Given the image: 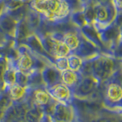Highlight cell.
Masks as SVG:
<instances>
[{
	"label": "cell",
	"mask_w": 122,
	"mask_h": 122,
	"mask_svg": "<svg viewBox=\"0 0 122 122\" xmlns=\"http://www.w3.org/2000/svg\"><path fill=\"white\" fill-rule=\"evenodd\" d=\"M32 6L37 11L43 13L49 19L65 17L68 14L69 6L61 0H37L32 2Z\"/></svg>",
	"instance_id": "cell-1"
},
{
	"label": "cell",
	"mask_w": 122,
	"mask_h": 122,
	"mask_svg": "<svg viewBox=\"0 0 122 122\" xmlns=\"http://www.w3.org/2000/svg\"><path fill=\"white\" fill-rule=\"evenodd\" d=\"M91 74L100 82L108 80L117 72V63L112 58L106 56L96 57L92 60Z\"/></svg>",
	"instance_id": "cell-2"
},
{
	"label": "cell",
	"mask_w": 122,
	"mask_h": 122,
	"mask_svg": "<svg viewBox=\"0 0 122 122\" xmlns=\"http://www.w3.org/2000/svg\"><path fill=\"white\" fill-rule=\"evenodd\" d=\"M116 73L107 81L104 104L109 110H118L119 112H121L122 88L120 81L117 80Z\"/></svg>",
	"instance_id": "cell-3"
},
{
	"label": "cell",
	"mask_w": 122,
	"mask_h": 122,
	"mask_svg": "<svg viewBox=\"0 0 122 122\" xmlns=\"http://www.w3.org/2000/svg\"><path fill=\"white\" fill-rule=\"evenodd\" d=\"M100 82L92 76H82L74 89L72 91L73 97L80 99H86L96 90Z\"/></svg>",
	"instance_id": "cell-4"
},
{
	"label": "cell",
	"mask_w": 122,
	"mask_h": 122,
	"mask_svg": "<svg viewBox=\"0 0 122 122\" xmlns=\"http://www.w3.org/2000/svg\"><path fill=\"white\" fill-rule=\"evenodd\" d=\"M51 116L52 122H75L76 112L71 104L56 102Z\"/></svg>",
	"instance_id": "cell-5"
},
{
	"label": "cell",
	"mask_w": 122,
	"mask_h": 122,
	"mask_svg": "<svg viewBox=\"0 0 122 122\" xmlns=\"http://www.w3.org/2000/svg\"><path fill=\"white\" fill-rule=\"evenodd\" d=\"M46 90L51 95V97L56 102L70 104L72 101L73 95H72L71 89H69L62 82L54 85L51 88H47Z\"/></svg>",
	"instance_id": "cell-6"
},
{
	"label": "cell",
	"mask_w": 122,
	"mask_h": 122,
	"mask_svg": "<svg viewBox=\"0 0 122 122\" xmlns=\"http://www.w3.org/2000/svg\"><path fill=\"white\" fill-rule=\"evenodd\" d=\"M15 64L18 71L26 74L30 73L34 71H41L43 69L37 66V62L34 60L31 55L25 51L19 53L18 60Z\"/></svg>",
	"instance_id": "cell-7"
},
{
	"label": "cell",
	"mask_w": 122,
	"mask_h": 122,
	"mask_svg": "<svg viewBox=\"0 0 122 122\" xmlns=\"http://www.w3.org/2000/svg\"><path fill=\"white\" fill-rule=\"evenodd\" d=\"M41 74L46 89L61 82L60 72L53 64L44 66L41 71Z\"/></svg>",
	"instance_id": "cell-8"
},
{
	"label": "cell",
	"mask_w": 122,
	"mask_h": 122,
	"mask_svg": "<svg viewBox=\"0 0 122 122\" xmlns=\"http://www.w3.org/2000/svg\"><path fill=\"white\" fill-rule=\"evenodd\" d=\"M33 102V105L41 108L43 111L48 106L53 105L56 102L51 97V95H49L45 88L42 87L37 88V89L34 90Z\"/></svg>",
	"instance_id": "cell-9"
},
{
	"label": "cell",
	"mask_w": 122,
	"mask_h": 122,
	"mask_svg": "<svg viewBox=\"0 0 122 122\" xmlns=\"http://www.w3.org/2000/svg\"><path fill=\"white\" fill-rule=\"evenodd\" d=\"M5 92L8 93L11 101L13 103L25 102L30 93V90L28 87L22 86L18 83H15Z\"/></svg>",
	"instance_id": "cell-10"
},
{
	"label": "cell",
	"mask_w": 122,
	"mask_h": 122,
	"mask_svg": "<svg viewBox=\"0 0 122 122\" xmlns=\"http://www.w3.org/2000/svg\"><path fill=\"white\" fill-rule=\"evenodd\" d=\"M61 82L66 86L71 91L77 86L79 80L82 78V75L79 72H75L70 70H66L60 72Z\"/></svg>",
	"instance_id": "cell-11"
},
{
	"label": "cell",
	"mask_w": 122,
	"mask_h": 122,
	"mask_svg": "<svg viewBox=\"0 0 122 122\" xmlns=\"http://www.w3.org/2000/svg\"><path fill=\"white\" fill-rule=\"evenodd\" d=\"M18 69L13 62H7V66L3 74L4 89L6 91L10 86L16 83Z\"/></svg>",
	"instance_id": "cell-12"
},
{
	"label": "cell",
	"mask_w": 122,
	"mask_h": 122,
	"mask_svg": "<svg viewBox=\"0 0 122 122\" xmlns=\"http://www.w3.org/2000/svg\"><path fill=\"white\" fill-rule=\"evenodd\" d=\"M51 53L54 56L55 58L66 57L71 54L70 50L63 43V41L54 39V38H52V47Z\"/></svg>",
	"instance_id": "cell-13"
},
{
	"label": "cell",
	"mask_w": 122,
	"mask_h": 122,
	"mask_svg": "<svg viewBox=\"0 0 122 122\" xmlns=\"http://www.w3.org/2000/svg\"><path fill=\"white\" fill-rule=\"evenodd\" d=\"M44 111L41 108L33 105L27 110L25 116V122H39L44 114Z\"/></svg>",
	"instance_id": "cell-14"
},
{
	"label": "cell",
	"mask_w": 122,
	"mask_h": 122,
	"mask_svg": "<svg viewBox=\"0 0 122 122\" xmlns=\"http://www.w3.org/2000/svg\"><path fill=\"white\" fill-rule=\"evenodd\" d=\"M63 41L69 47V49L70 50V51H76V49H78L80 44L79 39L77 37V35L71 32L65 34L63 37Z\"/></svg>",
	"instance_id": "cell-15"
},
{
	"label": "cell",
	"mask_w": 122,
	"mask_h": 122,
	"mask_svg": "<svg viewBox=\"0 0 122 122\" xmlns=\"http://www.w3.org/2000/svg\"><path fill=\"white\" fill-rule=\"evenodd\" d=\"M67 60L69 70L75 72H79L83 64V60L81 57L76 54H70L67 56Z\"/></svg>",
	"instance_id": "cell-16"
},
{
	"label": "cell",
	"mask_w": 122,
	"mask_h": 122,
	"mask_svg": "<svg viewBox=\"0 0 122 122\" xmlns=\"http://www.w3.org/2000/svg\"><path fill=\"white\" fill-rule=\"evenodd\" d=\"M6 93L5 92L4 93H0V121L2 120L8 107L12 103L9 95Z\"/></svg>",
	"instance_id": "cell-17"
},
{
	"label": "cell",
	"mask_w": 122,
	"mask_h": 122,
	"mask_svg": "<svg viewBox=\"0 0 122 122\" xmlns=\"http://www.w3.org/2000/svg\"><path fill=\"white\" fill-rule=\"evenodd\" d=\"M53 66H54L60 72L69 70L67 56L66 57H57V58H55L54 63H53Z\"/></svg>",
	"instance_id": "cell-18"
},
{
	"label": "cell",
	"mask_w": 122,
	"mask_h": 122,
	"mask_svg": "<svg viewBox=\"0 0 122 122\" xmlns=\"http://www.w3.org/2000/svg\"><path fill=\"white\" fill-rule=\"evenodd\" d=\"M7 66V62L3 59H0V89H4L3 74Z\"/></svg>",
	"instance_id": "cell-19"
},
{
	"label": "cell",
	"mask_w": 122,
	"mask_h": 122,
	"mask_svg": "<svg viewBox=\"0 0 122 122\" xmlns=\"http://www.w3.org/2000/svg\"><path fill=\"white\" fill-rule=\"evenodd\" d=\"M95 122H119L117 119L110 116H101L97 117Z\"/></svg>",
	"instance_id": "cell-20"
},
{
	"label": "cell",
	"mask_w": 122,
	"mask_h": 122,
	"mask_svg": "<svg viewBox=\"0 0 122 122\" xmlns=\"http://www.w3.org/2000/svg\"><path fill=\"white\" fill-rule=\"evenodd\" d=\"M114 4H115V5L118 8H121V0H114Z\"/></svg>",
	"instance_id": "cell-21"
},
{
	"label": "cell",
	"mask_w": 122,
	"mask_h": 122,
	"mask_svg": "<svg viewBox=\"0 0 122 122\" xmlns=\"http://www.w3.org/2000/svg\"><path fill=\"white\" fill-rule=\"evenodd\" d=\"M33 1H37V0H33Z\"/></svg>",
	"instance_id": "cell-22"
}]
</instances>
